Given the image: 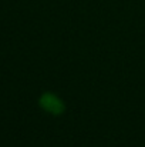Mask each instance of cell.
<instances>
[{
    "instance_id": "1",
    "label": "cell",
    "mask_w": 145,
    "mask_h": 147,
    "mask_svg": "<svg viewBox=\"0 0 145 147\" xmlns=\"http://www.w3.org/2000/svg\"><path fill=\"white\" fill-rule=\"evenodd\" d=\"M41 104H43L44 109H47L48 111H54V113H55V111L61 110V104L53 97V96H48V94L41 98Z\"/></svg>"
}]
</instances>
